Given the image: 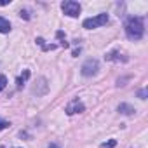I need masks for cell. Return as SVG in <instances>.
<instances>
[{"instance_id":"cell-6","label":"cell","mask_w":148,"mask_h":148,"mask_svg":"<svg viewBox=\"0 0 148 148\" xmlns=\"http://www.w3.org/2000/svg\"><path fill=\"white\" fill-rule=\"evenodd\" d=\"M9 32H11V23L0 16V33H9Z\"/></svg>"},{"instance_id":"cell-4","label":"cell","mask_w":148,"mask_h":148,"mask_svg":"<svg viewBox=\"0 0 148 148\" xmlns=\"http://www.w3.org/2000/svg\"><path fill=\"white\" fill-rule=\"evenodd\" d=\"M99 70V63L96 59H87L84 64H82V75L84 77H91V75H96Z\"/></svg>"},{"instance_id":"cell-9","label":"cell","mask_w":148,"mask_h":148,"mask_svg":"<svg viewBox=\"0 0 148 148\" xmlns=\"http://www.w3.org/2000/svg\"><path fill=\"white\" fill-rule=\"evenodd\" d=\"M37 44L42 45L44 51H52V49H56V45H52V44H51V45H45V44H44V38H37Z\"/></svg>"},{"instance_id":"cell-3","label":"cell","mask_w":148,"mask_h":148,"mask_svg":"<svg viewBox=\"0 0 148 148\" xmlns=\"http://www.w3.org/2000/svg\"><path fill=\"white\" fill-rule=\"evenodd\" d=\"M61 9H63V12H64L66 16H70V18H77V16L80 14V11H82L80 4H79V2H73V0H66V2H63V4H61Z\"/></svg>"},{"instance_id":"cell-5","label":"cell","mask_w":148,"mask_h":148,"mask_svg":"<svg viewBox=\"0 0 148 148\" xmlns=\"http://www.w3.org/2000/svg\"><path fill=\"white\" fill-rule=\"evenodd\" d=\"M64 112L68 113V115H73V113H80V112H84V103L80 101V99H71V103L70 105H66V108H64Z\"/></svg>"},{"instance_id":"cell-8","label":"cell","mask_w":148,"mask_h":148,"mask_svg":"<svg viewBox=\"0 0 148 148\" xmlns=\"http://www.w3.org/2000/svg\"><path fill=\"white\" fill-rule=\"evenodd\" d=\"M28 77H30V71H28V70H25V71H23V75L18 79V87H23V84L28 80Z\"/></svg>"},{"instance_id":"cell-2","label":"cell","mask_w":148,"mask_h":148,"mask_svg":"<svg viewBox=\"0 0 148 148\" xmlns=\"http://www.w3.org/2000/svg\"><path fill=\"white\" fill-rule=\"evenodd\" d=\"M108 23V14H98V16H94V18H87V19H84V28H87V30H92V28H98V26H103V25H106Z\"/></svg>"},{"instance_id":"cell-1","label":"cell","mask_w":148,"mask_h":148,"mask_svg":"<svg viewBox=\"0 0 148 148\" xmlns=\"http://www.w3.org/2000/svg\"><path fill=\"white\" fill-rule=\"evenodd\" d=\"M145 33V26H143V19L141 18H129L125 21V35L131 38V40H139Z\"/></svg>"},{"instance_id":"cell-13","label":"cell","mask_w":148,"mask_h":148,"mask_svg":"<svg viewBox=\"0 0 148 148\" xmlns=\"http://www.w3.org/2000/svg\"><path fill=\"white\" fill-rule=\"evenodd\" d=\"M5 127H9V122H5V120H2V119H0V131H2V129H5Z\"/></svg>"},{"instance_id":"cell-12","label":"cell","mask_w":148,"mask_h":148,"mask_svg":"<svg viewBox=\"0 0 148 148\" xmlns=\"http://www.w3.org/2000/svg\"><path fill=\"white\" fill-rule=\"evenodd\" d=\"M115 145H117V141H115V139H110V141H108V145H105L103 148H113Z\"/></svg>"},{"instance_id":"cell-7","label":"cell","mask_w":148,"mask_h":148,"mask_svg":"<svg viewBox=\"0 0 148 148\" xmlns=\"http://www.w3.org/2000/svg\"><path fill=\"white\" fill-rule=\"evenodd\" d=\"M119 112H120V113H124V115H132L136 110H134L131 105H125V103H122V105L119 106Z\"/></svg>"},{"instance_id":"cell-10","label":"cell","mask_w":148,"mask_h":148,"mask_svg":"<svg viewBox=\"0 0 148 148\" xmlns=\"http://www.w3.org/2000/svg\"><path fill=\"white\" fill-rule=\"evenodd\" d=\"M5 86H7V79H5L4 75H0V92L5 89Z\"/></svg>"},{"instance_id":"cell-16","label":"cell","mask_w":148,"mask_h":148,"mask_svg":"<svg viewBox=\"0 0 148 148\" xmlns=\"http://www.w3.org/2000/svg\"><path fill=\"white\" fill-rule=\"evenodd\" d=\"M49 148H59V145H56V143H51V145H49Z\"/></svg>"},{"instance_id":"cell-15","label":"cell","mask_w":148,"mask_h":148,"mask_svg":"<svg viewBox=\"0 0 148 148\" xmlns=\"http://www.w3.org/2000/svg\"><path fill=\"white\" fill-rule=\"evenodd\" d=\"M9 4V0H0V5H7Z\"/></svg>"},{"instance_id":"cell-11","label":"cell","mask_w":148,"mask_h":148,"mask_svg":"<svg viewBox=\"0 0 148 148\" xmlns=\"http://www.w3.org/2000/svg\"><path fill=\"white\" fill-rule=\"evenodd\" d=\"M146 94H148V92H146V89H141V91L138 92V96H139L141 99H146Z\"/></svg>"},{"instance_id":"cell-14","label":"cell","mask_w":148,"mask_h":148,"mask_svg":"<svg viewBox=\"0 0 148 148\" xmlns=\"http://www.w3.org/2000/svg\"><path fill=\"white\" fill-rule=\"evenodd\" d=\"M21 18H25V19H30V14H28L26 11H21Z\"/></svg>"}]
</instances>
